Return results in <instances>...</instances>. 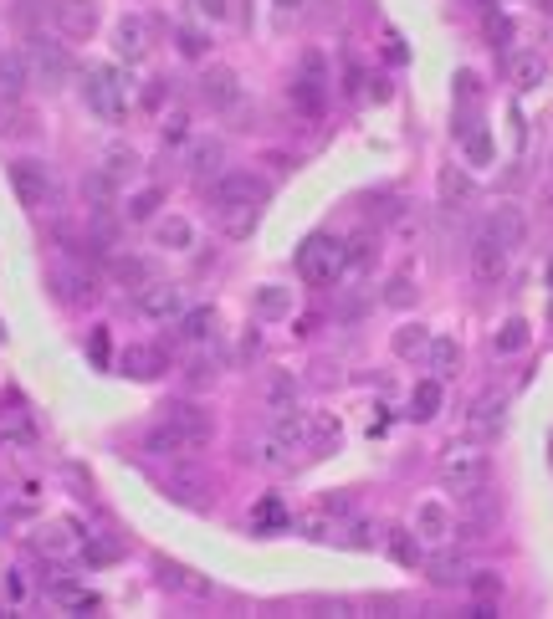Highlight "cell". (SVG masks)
<instances>
[{
    "instance_id": "1",
    "label": "cell",
    "mask_w": 553,
    "mask_h": 619,
    "mask_svg": "<svg viewBox=\"0 0 553 619\" xmlns=\"http://www.w3.org/2000/svg\"><path fill=\"white\" fill-rule=\"evenodd\" d=\"M487 471H492V456L477 446V440H456V446L441 451V486H446V492H456V497L482 492Z\"/></svg>"
},
{
    "instance_id": "2",
    "label": "cell",
    "mask_w": 553,
    "mask_h": 619,
    "mask_svg": "<svg viewBox=\"0 0 553 619\" xmlns=\"http://www.w3.org/2000/svg\"><path fill=\"white\" fill-rule=\"evenodd\" d=\"M297 272H303L313 287H333L349 272V246L338 236H308L303 251H297Z\"/></svg>"
},
{
    "instance_id": "3",
    "label": "cell",
    "mask_w": 553,
    "mask_h": 619,
    "mask_svg": "<svg viewBox=\"0 0 553 619\" xmlns=\"http://www.w3.org/2000/svg\"><path fill=\"white\" fill-rule=\"evenodd\" d=\"M21 57H26V72H31L36 87H47V93L67 87V77H72V52L62 47V41H52V36H31Z\"/></svg>"
},
{
    "instance_id": "4",
    "label": "cell",
    "mask_w": 553,
    "mask_h": 619,
    "mask_svg": "<svg viewBox=\"0 0 553 619\" xmlns=\"http://www.w3.org/2000/svg\"><path fill=\"white\" fill-rule=\"evenodd\" d=\"M272 195V185L262 180V174H251V169H226L216 185H210V205H216L221 215L226 210H262Z\"/></svg>"
},
{
    "instance_id": "5",
    "label": "cell",
    "mask_w": 553,
    "mask_h": 619,
    "mask_svg": "<svg viewBox=\"0 0 553 619\" xmlns=\"http://www.w3.org/2000/svg\"><path fill=\"white\" fill-rule=\"evenodd\" d=\"M287 98L303 118H323V108H328V62H323V52H303Z\"/></svg>"
},
{
    "instance_id": "6",
    "label": "cell",
    "mask_w": 553,
    "mask_h": 619,
    "mask_svg": "<svg viewBox=\"0 0 553 619\" xmlns=\"http://www.w3.org/2000/svg\"><path fill=\"white\" fill-rule=\"evenodd\" d=\"M82 103H88L103 123H118L123 113H129V103H123V77L108 62L88 67V72H82Z\"/></svg>"
},
{
    "instance_id": "7",
    "label": "cell",
    "mask_w": 553,
    "mask_h": 619,
    "mask_svg": "<svg viewBox=\"0 0 553 619\" xmlns=\"http://www.w3.org/2000/svg\"><path fill=\"white\" fill-rule=\"evenodd\" d=\"M11 185H16V195H21V205H31V210H41V205H57V180H52V169L47 164H36V159H16L11 164Z\"/></svg>"
},
{
    "instance_id": "8",
    "label": "cell",
    "mask_w": 553,
    "mask_h": 619,
    "mask_svg": "<svg viewBox=\"0 0 553 619\" xmlns=\"http://www.w3.org/2000/svg\"><path fill=\"white\" fill-rule=\"evenodd\" d=\"M52 26H57L67 41L98 36V0H57V6H52Z\"/></svg>"
},
{
    "instance_id": "9",
    "label": "cell",
    "mask_w": 553,
    "mask_h": 619,
    "mask_svg": "<svg viewBox=\"0 0 553 619\" xmlns=\"http://www.w3.org/2000/svg\"><path fill=\"white\" fill-rule=\"evenodd\" d=\"M200 98L216 108V113H236V103H241V77H236V67H205L200 72Z\"/></svg>"
},
{
    "instance_id": "10",
    "label": "cell",
    "mask_w": 553,
    "mask_h": 619,
    "mask_svg": "<svg viewBox=\"0 0 553 619\" xmlns=\"http://www.w3.org/2000/svg\"><path fill=\"white\" fill-rule=\"evenodd\" d=\"M180 313H185V292H180V287H169V282L139 287V318H149V323H175Z\"/></svg>"
},
{
    "instance_id": "11",
    "label": "cell",
    "mask_w": 553,
    "mask_h": 619,
    "mask_svg": "<svg viewBox=\"0 0 553 619\" xmlns=\"http://www.w3.org/2000/svg\"><path fill=\"white\" fill-rule=\"evenodd\" d=\"M185 169H190L195 185H216L226 174V144L221 139H195L190 154H185Z\"/></svg>"
},
{
    "instance_id": "12",
    "label": "cell",
    "mask_w": 553,
    "mask_h": 619,
    "mask_svg": "<svg viewBox=\"0 0 553 619\" xmlns=\"http://www.w3.org/2000/svg\"><path fill=\"white\" fill-rule=\"evenodd\" d=\"M52 292H57L67 307H93V297H98V277H93L88 267H82V261H77V267H57V272H52Z\"/></svg>"
},
{
    "instance_id": "13",
    "label": "cell",
    "mask_w": 553,
    "mask_h": 619,
    "mask_svg": "<svg viewBox=\"0 0 553 619\" xmlns=\"http://www.w3.org/2000/svg\"><path fill=\"white\" fill-rule=\"evenodd\" d=\"M482 236H492L502 251H513V246H523V241H528V215H523L518 205H497V210L487 215Z\"/></svg>"
},
{
    "instance_id": "14",
    "label": "cell",
    "mask_w": 553,
    "mask_h": 619,
    "mask_svg": "<svg viewBox=\"0 0 553 619\" xmlns=\"http://www.w3.org/2000/svg\"><path fill=\"white\" fill-rule=\"evenodd\" d=\"M164 420L180 425V430L195 440V451L210 446V435H216V420H210V410H205V405H190V400H175V405L164 410Z\"/></svg>"
},
{
    "instance_id": "15",
    "label": "cell",
    "mask_w": 553,
    "mask_h": 619,
    "mask_svg": "<svg viewBox=\"0 0 553 619\" xmlns=\"http://www.w3.org/2000/svg\"><path fill=\"white\" fill-rule=\"evenodd\" d=\"M31 543H36L41 558H72V553H82V533H77V522H47Z\"/></svg>"
},
{
    "instance_id": "16",
    "label": "cell",
    "mask_w": 553,
    "mask_h": 619,
    "mask_svg": "<svg viewBox=\"0 0 553 619\" xmlns=\"http://www.w3.org/2000/svg\"><path fill=\"white\" fill-rule=\"evenodd\" d=\"M425 579H431L436 589H461L466 579H472V558H466V553H436L431 563H425Z\"/></svg>"
},
{
    "instance_id": "17",
    "label": "cell",
    "mask_w": 553,
    "mask_h": 619,
    "mask_svg": "<svg viewBox=\"0 0 553 619\" xmlns=\"http://www.w3.org/2000/svg\"><path fill=\"white\" fill-rule=\"evenodd\" d=\"M169 338L175 343H210L216 338V307H195V313H180L175 318V328H169Z\"/></svg>"
},
{
    "instance_id": "18",
    "label": "cell",
    "mask_w": 553,
    "mask_h": 619,
    "mask_svg": "<svg viewBox=\"0 0 553 619\" xmlns=\"http://www.w3.org/2000/svg\"><path fill=\"white\" fill-rule=\"evenodd\" d=\"M113 52H118L123 62H144V52H149V26H144L139 16H123V21L113 26Z\"/></svg>"
},
{
    "instance_id": "19",
    "label": "cell",
    "mask_w": 553,
    "mask_h": 619,
    "mask_svg": "<svg viewBox=\"0 0 553 619\" xmlns=\"http://www.w3.org/2000/svg\"><path fill=\"white\" fill-rule=\"evenodd\" d=\"M144 451H149V456H190V451H195V440H190L180 425L159 420V425L144 435Z\"/></svg>"
},
{
    "instance_id": "20",
    "label": "cell",
    "mask_w": 553,
    "mask_h": 619,
    "mask_svg": "<svg viewBox=\"0 0 553 619\" xmlns=\"http://www.w3.org/2000/svg\"><path fill=\"white\" fill-rule=\"evenodd\" d=\"M456 139H461V154H466V164H477V169H487V164H492V134H487L482 123L461 118V123H456Z\"/></svg>"
},
{
    "instance_id": "21",
    "label": "cell",
    "mask_w": 553,
    "mask_h": 619,
    "mask_svg": "<svg viewBox=\"0 0 553 619\" xmlns=\"http://www.w3.org/2000/svg\"><path fill=\"white\" fill-rule=\"evenodd\" d=\"M164 369H169V353H164V348L139 343V348L123 353V374H129V379H159Z\"/></svg>"
},
{
    "instance_id": "22",
    "label": "cell",
    "mask_w": 553,
    "mask_h": 619,
    "mask_svg": "<svg viewBox=\"0 0 553 619\" xmlns=\"http://www.w3.org/2000/svg\"><path fill=\"white\" fill-rule=\"evenodd\" d=\"M472 272H477V282H487V287L507 277V251H502L492 236L477 241V251H472Z\"/></svg>"
},
{
    "instance_id": "23",
    "label": "cell",
    "mask_w": 553,
    "mask_h": 619,
    "mask_svg": "<svg viewBox=\"0 0 553 619\" xmlns=\"http://www.w3.org/2000/svg\"><path fill=\"white\" fill-rule=\"evenodd\" d=\"M502 420H507V394H502V389H487L482 400L472 405V430L497 435V430H502Z\"/></svg>"
},
{
    "instance_id": "24",
    "label": "cell",
    "mask_w": 553,
    "mask_h": 619,
    "mask_svg": "<svg viewBox=\"0 0 553 619\" xmlns=\"http://www.w3.org/2000/svg\"><path fill=\"white\" fill-rule=\"evenodd\" d=\"M497 517H502V502H497V492H482V497H472V492H466V533H492V527H497Z\"/></svg>"
},
{
    "instance_id": "25",
    "label": "cell",
    "mask_w": 553,
    "mask_h": 619,
    "mask_svg": "<svg viewBox=\"0 0 553 619\" xmlns=\"http://www.w3.org/2000/svg\"><path fill=\"white\" fill-rule=\"evenodd\" d=\"M26 82H31V72H26V57H21V52H0V98H6V103H16V98L26 93Z\"/></svg>"
},
{
    "instance_id": "26",
    "label": "cell",
    "mask_w": 553,
    "mask_h": 619,
    "mask_svg": "<svg viewBox=\"0 0 553 619\" xmlns=\"http://www.w3.org/2000/svg\"><path fill=\"white\" fill-rule=\"evenodd\" d=\"M466 200H472V180H466V169L441 164V205L446 210H461Z\"/></svg>"
},
{
    "instance_id": "27",
    "label": "cell",
    "mask_w": 553,
    "mask_h": 619,
    "mask_svg": "<svg viewBox=\"0 0 553 619\" xmlns=\"http://www.w3.org/2000/svg\"><path fill=\"white\" fill-rule=\"evenodd\" d=\"M415 538H425V543H446V538H451V517H446L436 502H425L420 517H415Z\"/></svg>"
},
{
    "instance_id": "28",
    "label": "cell",
    "mask_w": 553,
    "mask_h": 619,
    "mask_svg": "<svg viewBox=\"0 0 553 619\" xmlns=\"http://www.w3.org/2000/svg\"><path fill=\"white\" fill-rule=\"evenodd\" d=\"M113 282H123V287H149L154 282V272H149V261L144 256H113Z\"/></svg>"
},
{
    "instance_id": "29",
    "label": "cell",
    "mask_w": 553,
    "mask_h": 619,
    "mask_svg": "<svg viewBox=\"0 0 553 619\" xmlns=\"http://www.w3.org/2000/svg\"><path fill=\"white\" fill-rule=\"evenodd\" d=\"M257 318H267V323H277V318H287L292 313V292L287 287H257Z\"/></svg>"
},
{
    "instance_id": "30",
    "label": "cell",
    "mask_w": 553,
    "mask_h": 619,
    "mask_svg": "<svg viewBox=\"0 0 553 619\" xmlns=\"http://www.w3.org/2000/svg\"><path fill=\"white\" fill-rule=\"evenodd\" d=\"M113 195H118V180L113 174H88V180H82V200H88L93 210H113Z\"/></svg>"
},
{
    "instance_id": "31",
    "label": "cell",
    "mask_w": 553,
    "mask_h": 619,
    "mask_svg": "<svg viewBox=\"0 0 553 619\" xmlns=\"http://www.w3.org/2000/svg\"><path fill=\"white\" fill-rule=\"evenodd\" d=\"M436 410H441V379L415 384V394H410V420H431Z\"/></svg>"
},
{
    "instance_id": "32",
    "label": "cell",
    "mask_w": 553,
    "mask_h": 619,
    "mask_svg": "<svg viewBox=\"0 0 553 619\" xmlns=\"http://www.w3.org/2000/svg\"><path fill=\"white\" fill-rule=\"evenodd\" d=\"M103 174H113L118 185H123V180H134V174H139V154H134L129 144L108 149V154H103Z\"/></svg>"
},
{
    "instance_id": "33",
    "label": "cell",
    "mask_w": 553,
    "mask_h": 619,
    "mask_svg": "<svg viewBox=\"0 0 553 619\" xmlns=\"http://www.w3.org/2000/svg\"><path fill=\"white\" fill-rule=\"evenodd\" d=\"M154 241H159V246H169V251H185V246H190V220L164 215L159 226H154Z\"/></svg>"
},
{
    "instance_id": "34",
    "label": "cell",
    "mask_w": 553,
    "mask_h": 619,
    "mask_svg": "<svg viewBox=\"0 0 553 619\" xmlns=\"http://www.w3.org/2000/svg\"><path fill=\"white\" fill-rule=\"evenodd\" d=\"M507 67H513V82H518V87H538V82H543V72H548V62H543L538 52H518Z\"/></svg>"
},
{
    "instance_id": "35",
    "label": "cell",
    "mask_w": 553,
    "mask_h": 619,
    "mask_svg": "<svg viewBox=\"0 0 553 619\" xmlns=\"http://www.w3.org/2000/svg\"><path fill=\"white\" fill-rule=\"evenodd\" d=\"M528 348V323L523 318H507L497 328V353H523Z\"/></svg>"
},
{
    "instance_id": "36",
    "label": "cell",
    "mask_w": 553,
    "mask_h": 619,
    "mask_svg": "<svg viewBox=\"0 0 553 619\" xmlns=\"http://www.w3.org/2000/svg\"><path fill=\"white\" fill-rule=\"evenodd\" d=\"M431 364H436V374H456L461 369V348L451 338H436L431 343Z\"/></svg>"
},
{
    "instance_id": "37",
    "label": "cell",
    "mask_w": 553,
    "mask_h": 619,
    "mask_svg": "<svg viewBox=\"0 0 553 619\" xmlns=\"http://www.w3.org/2000/svg\"><path fill=\"white\" fill-rule=\"evenodd\" d=\"M292 394H297V384H292L287 374H272V379H267V405H272L277 415L292 410Z\"/></svg>"
},
{
    "instance_id": "38",
    "label": "cell",
    "mask_w": 553,
    "mask_h": 619,
    "mask_svg": "<svg viewBox=\"0 0 553 619\" xmlns=\"http://www.w3.org/2000/svg\"><path fill=\"white\" fill-rule=\"evenodd\" d=\"M390 558L405 563V568H415L420 563V538L415 533H390Z\"/></svg>"
},
{
    "instance_id": "39",
    "label": "cell",
    "mask_w": 553,
    "mask_h": 619,
    "mask_svg": "<svg viewBox=\"0 0 553 619\" xmlns=\"http://www.w3.org/2000/svg\"><path fill=\"white\" fill-rule=\"evenodd\" d=\"M16 21H21L26 31H36L41 21H47V0H16Z\"/></svg>"
},
{
    "instance_id": "40",
    "label": "cell",
    "mask_w": 553,
    "mask_h": 619,
    "mask_svg": "<svg viewBox=\"0 0 553 619\" xmlns=\"http://www.w3.org/2000/svg\"><path fill=\"white\" fill-rule=\"evenodd\" d=\"M420 348H431V343H425V328H400V333H395V353H405V359H415Z\"/></svg>"
},
{
    "instance_id": "41",
    "label": "cell",
    "mask_w": 553,
    "mask_h": 619,
    "mask_svg": "<svg viewBox=\"0 0 553 619\" xmlns=\"http://www.w3.org/2000/svg\"><path fill=\"white\" fill-rule=\"evenodd\" d=\"M159 200H164L159 190H144V195H134V205H129V220H149V215L159 210Z\"/></svg>"
},
{
    "instance_id": "42",
    "label": "cell",
    "mask_w": 553,
    "mask_h": 619,
    "mask_svg": "<svg viewBox=\"0 0 553 619\" xmlns=\"http://www.w3.org/2000/svg\"><path fill=\"white\" fill-rule=\"evenodd\" d=\"M282 502L277 497H267V502H257V527H282Z\"/></svg>"
},
{
    "instance_id": "43",
    "label": "cell",
    "mask_w": 553,
    "mask_h": 619,
    "mask_svg": "<svg viewBox=\"0 0 553 619\" xmlns=\"http://www.w3.org/2000/svg\"><path fill=\"white\" fill-rule=\"evenodd\" d=\"M195 11H200L205 21H226V11H231V0H195Z\"/></svg>"
},
{
    "instance_id": "44",
    "label": "cell",
    "mask_w": 553,
    "mask_h": 619,
    "mask_svg": "<svg viewBox=\"0 0 553 619\" xmlns=\"http://www.w3.org/2000/svg\"><path fill=\"white\" fill-rule=\"evenodd\" d=\"M175 41H180V52H185V57H200V52H205V47H210V41H205V36H200V31H180V36H175Z\"/></svg>"
},
{
    "instance_id": "45",
    "label": "cell",
    "mask_w": 553,
    "mask_h": 619,
    "mask_svg": "<svg viewBox=\"0 0 553 619\" xmlns=\"http://www.w3.org/2000/svg\"><path fill=\"white\" fill-rule=\"evenodd\" d=\"M466 584H472L477 594H487V599H492V594L502 589V584H497V573H477V568H472V579H466Z\"/></svg>"
},
{
    "instance_id": "46",
    "label": "cell",
    "mask_w": 553,
    "mask_h": 619,
    "mask_svg": "<svg viewBox=\"0 0 553 619\" xmlns=\"http://www.w3.org/2000/svg\"><path fill=\"white\" fill-rule=\"evenodd\" d=\"M385 297H390L395 307H410V302H415V287H410V282H390V292H385Z\"/></svg>"
},
{
    "instance_id": "47",
    "label": "cell",
    "mask_w": 553,
    "mask_h": 619,
    "mask_svg": "<svg viewBox=\"0 0 553 619\" xmlns=\"http://www.w3.org/2000/svg\"><path fill=\"white\" fill-rule=\"evenodd\" d=\"M277 6H303V0H277Z\"/></svg>"
},
{
    "instance_id": "48",
    "label": "cell",
    "mask_w": 553,
    "mask_h": 619,
    "mask_svg": "<svg viewBox=\"0 0 553 619\" xmlns=\"http://www.w3.org/2000/svg\"><path fill=\"white\" fill-rule=\"evenodd\" d=\"M548 287H553V261H548Z\"/></svg>"
}]
</instances>
